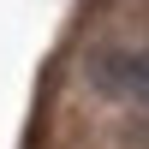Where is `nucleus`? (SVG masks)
<instances>
[{"label":"nucleus","mask_w":149,"mask_h":149,"mask_svg":"<svg viewBox=\"0 0 149 149\" xmlns=\"http://www.w3.org/2000/svg\"><path fill=\"white\" fill-rule=\"evenodd\" d=\"M90 84L113 102H137L149 113V54H131V48H102L90 54Z\"/></svg>","instance_id":"obj_1"}]
</instances>
